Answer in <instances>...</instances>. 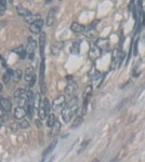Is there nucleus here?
Masks as SVG:
<instances>
[{
	"mask_svg": "<svg viewBox=\"0 0 145 162\" xmlns=\"http://www.w3.org/2000/svg\"><path fill=\"white\" fill-rule=\"evenodd\" d=\"M36 49H37V41L31 39V38H28V44H27L26 48V53L29 61H33L34 57H35Z\"/></svg>",
	"mask_w": 145,
	"mask_h": 162,
	"instance_id": "20e7f679",
	"label": "nucleus"
},
{
	"mask_svg": "<svg viewBox=\"0 0 145 162\" xmlns=\"http://www.w3.org/2000/svg\"><path fill=\"white\" fill-rule=\"evenodd\" d=\"M94 44L103 52V51L108 50V48H110V40H108L107 38H99V39L94 42Z\"/></svg>",
	"mask_w": 145,
	"mask_h": 162,
	"instance_id": "9b49d317",
	"label": "nucleus"
},
{
	"mask_svg": "<svg viewBox=\"0 0 145 162\" xmlns=\"http://www.w3.org/2000/svg\"><path fill=\"white\" fill-rule=\"evenodd\" d=\"M123 61V53L121 52L120 49H115L112 52V64H110V67L113 69L119 67L121 65Z\"/></svg>",
	"mask_w": 145,
	"mask_h": 162,
	"instance_id": "7ed1b4c3",
	"label": "nucleus"
},
{
	"mask_svg": "<svg viewBox=\"0 0 145 162\" xmlns=\"http://www.w3.org/2000/svg\"><path fill=\"white\" fill-rule=\"evenodd\" d=\"M56 144H57V142H56V140H54V142H52V143H51V144L49 145V146L47 147L46 149H44V153H42V157H44V158H46L48 155H50V153L52 152L53 150H54V148H55V146H56Z\"/></svg>",
	"mask_w": 145,
	"mask_h": 162,
	"instance_id": "412c9836",
	"label": "nucleus"
},
{
	"mask_svg": "<svg viewBox=\"0 0 145 162\" xmlns=\"http://www.w3.org/2000/svg\"><path fill=\"white\" fill-rule=\"evenodd\" d=\"M42 27H44V21L39 20V21H36V22H34L33 24L29 25V30H31L33 34H35V35H38V34H41Z\"/></svg>",
	"mask_w": 145,
	"mask_h": 162,
	"instance_id": "9d476101",
	"label": "nucleus"
},
{
	"mask_svg": "<svg viewBox=\"0 0 145 162\" xmlns=\"http://www.w3.org/2000/svg\"><path fill=\"white\" fill-rule=\"evenodd\" d=\"M102 54V51L95 46L94 43L91 44V48H90V51H89V59H91L92 62H95Z\"/></svg>",
	"mask_w": 145,
	"mask_h": 162,
	"instance_id": "1a4fd4ad",
	"label": "nucleus"
},
{
	"mask_svg": "<svg viewBox=\"0 0 145 162\" xmlns=\"http://www.w3.org/2000/svg\"><path fill=\"white\" fill-rule=\"evenodd\" d=\"M8 119V116H7V112L2 109V108L0 107V123L1 122H6Z\"/></svg>",
	"mask_w": 145,
	"mask_h": 162,
	"instance_id": "c756f323",
	"label": "nucleus"
},
{
	"mask_svg": "<svg viewBox=\"0 0 145 162\" xmlns=\"http://www.w3.org/2000/svg\"><path fill=\"white\" fill-rule=\"evenodd\" d=\"M84 122V115L79 114L75 119H74V122L72 124V129H77L79 125H81V123Z\"/></svg>",
	"mask_w": 145,
	"mask_h": 162,
	"instance_id": "aec40b11",
	"label": "nucleus"
},
{
	"mask_svg": "<svg viewBox=\"0 0 145 162\" xmlns=\"http://www.w3.org/2000/svg\"><path fill=\"white\" fill-rule=\"evenodd\" d=\"M0 127H1V123H0Z\"/></svg>",
	"mask_w": 145,
	"mask_h": 162,
	"instance_id": "a19ab883",
	"label": "nucleus"
},
{
	"mask_svg": "<svg viewBox=\"0 0 145 162\" xmlns=\"http://www.w3.org/2000/svg\"><path fill=\"white\" fill-rule=\"evenodd\" d=\"M64 104H66V97L64 96V95H60V96L55 97V99H53V103H52V105H51V108L56 111V110H60L62 107H63Z\"/></svg>",
	"mask_w": 145,
	"mask_h": 162,
	"instance_id": "6e6552de",
	"label": "nucleus"
},
{
	"mask_svg": "<svg viewBox=\"0 0 145 162\" xmlns=\"http://www.w3.org/2000/svg\"><path fill=\"white\" fill-rule=\"evenodd\" d=\"M26 110L24 109L23 107H16L15 109H14V117H15L16 119H19V120L22 121L23 119L25 118V116H26Z\"/></svg>",
	"mask_w": 145,
	"mask_h": 162,
	"instance_id": "f3484780",
	"label": "nucleus"
},
{
	"mask_svg": "<svg viewBox=\"0 0 145 162\" xmlns=\"http://www.w3.org/2000/svg\"><path fill=\"white\" fill-rule=\"evenodd\" d=\"M16 11H18V14L20 16H22V18H27V16H29L31 15V11L29 10H27L26 8H24V7H22V6H18L16 7Z\"/></svg>",
	"mask_w": 145,
	"mask_h": 162,
	"instance_id": "6ab92c4d",
	"label": "nucleus"
},
{
	"mask_svg": "<svg viewBox=\"0 0 145 162\" xmlns=\"http://www.w3.org/2000/svg\"><path fill=\"white\" fill-rule=\"evenodd\" d=\"M0 59H1V56H0Z\"/></svg>",
	"mask_w": 145,
	"mask_h": 162,
	"instance_id": "ea45409f",
	"label": "nucleus"
},
{
	"mask_svg": "<svg viewBox=\"0 0 145 162\" xmlns=\"http://www.w3.org/2000/svg\"><path fill=\"white\" fill-rule=\"evenodd\" d=\"M78 109V99L76 96L72 97L68 102H66L65 107L62 109V119L64 120V122H69L72 120V116L76 114Z\"/></svg>",
	"mask_w": 145,
	"mask_h": 162,
	"instance_id": "f257e3e1",
	"label": "nucleus"
},
{
	"mask_svg": "<svg viewBox=\"0 0 145 162\" xmlns=\"http://www.w3.org/2000/svg\"><path fill=\"white\" fill-rule=\"evenodd\" d=\"M13 52H15L16 54H18L19 56H20V59H24L25 57H26V55H27L26 50H25L24 47H23V46H21V47H19V48L14 49Z\"/></svg>",
	"mask_w": 145,
	"mask_h": 162,
	"instance_id": "5701e85b",
	"label": "nucleus"
},
{
	"mask_svg": "<svg viewBox=\"0 0 145 162\" xmlns=\"http://www.w3.org/2000/svg\"><path fill=\"white\" fill-rule=\"evenodd\" d=\"M36 124H37L38 128H41L42 127V124H41V122H40V120H36Z\"/></svg>",
	"mask_w": 145,
	"mask_h": 162,
	"instance_id": "c9c22d12",
	"label": "nucleus"
},
{
	"mask_svg": "<svg viewBox=\"0 0 145 162\" xmlns=\"http://www.w3.org/2000/svg\"><path fill=\"white\" fill-rule=\"evenodd\" d=\"M50 111H51V104L49 102V99H44V101L41 102L39 106V110H38V114H39V118L41 120H44V119L48 118V116L50 115Z\"/></svg>",
	"mask_w": 145,
	"mask_h": 162,
	"instance_id": "f03ea898",
	"label": "nucleus"
},
{
	"mask_svg": "<svg viewBox=\"0 0 145 162\" xmlns=\"http://www.w3.org/2000/svg\"><path fill=\"white\" fill-rule=\"evenodd\" d=\"M91 94H92V86H88L86 88L84 92V95H82V99H84V104H82V111L81 115H85L87 111V106H88V103L90 101Z\"/></svg>",
	"mask_w": 145,
	"mask_h": 162,
	"instance_id": "39448f33",
	"label": "nucleus"
},
{
	"mask_svg": "<svg viewBox=\"0 0 145 162\" xmlns=\"http://www.w3.org/2000/svg\"><path fill=\"white\" fill-rule=\"evenodd\" d=\"M12 78V75L11 74H9V72H5L3 74V76H2V81H3V83H9V81H10V79Z\"/></svg>",
	"mask_w": 145,
	"mask_h": 162,
	"instance_id": "2f4dec72",
	"label": "nucleus"
},
{
	"mask_svg": "<svg viewBox=\"0 0 145 162\" xmlns=\"http://www.w3.org/2000/svg\"><path fill=\"white\" fill-rule=\"evenodd\" d=\"M26 95V91L24 90V89H18V90L14 92V97L15 99H21V97H23V96H25Z\"/></svg>",
	"mask_w": 145,
	"mask_h": 162,
	"instance_id": "bb28decb",
	"label": "nucleus"
},
{
	"mask_svg": "<svg viewBox=\"0 0 145 162\" xmlns=\"http://www.w3.org/2000/svg\"><path fill=\"white\" fill-rule=\"evenodd\" d=\"M80 52V41L79 40H76V41L72 42V48H70V53L72 54H79Z\"/></svg>",
	"mask_w": 145,
	"mask_h": 162,
	"instance_id": "4be33fe9",
	"label": "nucleus"
},
{
	"mask_svg": "<svg viewBox=\"0 0 145 162\" xmlns=\"http://www.w3.org/2000/svg\"><path fill=\"white\" fill-rule=\"evenodd\" d=\"M0 107L2 108L6 112H9L12 108V103L8 99H0Z\"/></svg>",
	"mask_w": 145,
	"mask_h": 162,
	"instance_id": "a211bd4d",
	"label": "nucleus"
},
{
	"mask_svg": "<svg viewBox=\"0 0 145 162\" xmlns=\"http://www.w3.org/2000/svg\"><path fill=\"white\" fill-rule=\"evenodd\" d=\"M104 78H105V75L102 74L101 71H97L94 75H92L91 76V82H92L93 87L94 88H99L102 84V82H103Z\"/></svg>",
	"mask_w": 145,
	"mask_h": 162,
	"instance_id": "0eeeda50",
	"label": "nucleus"
},
{
	"mask_svg": "<svg viewBox=\"0 0 145 162\" xmlns=\"http://www.w3.org/2000/svg\"><path fill=\"white\" fill-rule=\"evenodd\" d=\"M89 143H90V140H85V142H84V143H82V144H81V146H80V148L78 149V153L82 152V151H84V149L86 148L87 146H88V144H89Z\"/></svg>",
	"mask_w": 145,
	"mask_h": 162,
	"instance_id": "f704fd0d",
	"label": "nucleus"
},
{
	"mask_svg": "<svg viewBox=\"0 0 145 162\" xmlns=\"http://www.w3.org/2000/svg\"><path fill=\"white\" fill-rule=\"evenodd\" d=\"M56 11L57 10L56 9H51L50 11L48 12V15H47V26H49V27H51L52 26L53 24H54V22H55V14H56Z\"/></svg>",
	"mask_w": 145,
	"mask_h": 162,
	"instance_id": "4468645a",
	"label": "nucleus"
},
{
	"mask_svg": "<svg viewBox=\"0 0 145 162\" xmlns=\"http://www.w3.org/2000/svg\"><path fill=\"white\" fill-rule=\"evenodd\" d=\"M60 129H61V123H60V121L56 119L54 125L52 127V135H56V134L59 133Z\"/></svg>",
	"mask_w": 145,
	"mask_h": 162,
	"instance_id": "cd10ccee",
	"label": "nucleus"
},
{
	"mask_svg": "<svg viewBox=\"0 0 145 162\" xmlns=\"http://www.w3.org/2000/svg\"><path fill=\"white\" fill-rule=\"evenodd\" d=\"M40 95L39 94H35L34 96V107L35 108H39L40 106Z\"/></svg>",
	"mask_w": 145,
	"mask_h": 162,
	"instance_id": "7c9ffc66",
	"label": "nucleus"
},
{
	"mask_svg": "<svg viewBox=\"0 0 145 162\" xmlns=\"http://www.w3.org/2000/svg\"><path fill=\"white\" fill-rule=\"evenodd\" d=\"M22 75H23V71L21 69H15L13 71V76H12V78H13V81L14 82H19V81L21 80V78H22Z\"/></svg>",
	"mask_w": 145,
	"mask_h": 162,
	"instance_id": "393cba45",
	"label": "nucleus"
},
{
	"mask_svg": "<svg viewBox=\"0 0 145 162\" xmlns=\"http://www.w3.org/2000/svg\"><path fill=\"white\" fill-rule=\"evenodd\" d=\"M115 160H116V159H114V160H112V161H110V162H115Z\"/></svg>",
	"mask_w": 145,
	"mask_h": 162,
	"instance_id": "58836bf2",
	"label": "nucleus"
},
{
	"mask_svg": "<svg viewBox=\"0 0 145 162\" xmlns=\"http://www.w3.org/2000/svg\"><path fill=\"white\" fill-rule=\"evenodd\" d=\"M55 121H56V117H55L54 115L50 114L48 116V118H47V125H48L49 128H52L53 125H54Z\"/></svg>",
	"mask_w": 145,
	"mask_h": 162,
	"instance_id": "a878e982",
	"label": "nucleus"
},
{
	"mask_svg": "<svg viewBox=\"0 0 145 162\" xmlns=\"http://www.w3.org/2000/svg\"><path fill=\"white\" fill-rule=\"evenodd\" d=\"M70 30H72V33H75V34H85L86 27H85L84 25L79 24V23L74 22L72 25H70Z\"/></svg>",
	"mask_w": 145,
	"mask_h": 162,
	"instance_id": "2eb2a0df",
	"label": "nucleus"
},
{
	"mask_svg": "<svg viewBox=\"0 0 145 162\" xmlns=\"http://www.w3.org/2000/svg\"><path fill=\"white\" fill-rule=\"evenodd\" d=\"M40 162H44V159H42V160H41V161H40Z\"/></svg>",
	"mask_w": 145,
	"mask_h": 162,
	"instance_id": "4c0bfd02",
	"label": "nucleus"
},
{
	"mask_svg": "<svg viewBox=\"0 0 145 162\" xmlns=\"http://www.w3.org/2000/svg\"><path fill=\"white\" fill-rule=\"evenodd\" d=\"M64 47V42L63 41H55L54 43L51 44V54L53 55V56H56V55L60 54V52L62 51V49H63Z\"/></svg>",
	"mask_w": 145,
	"mask_h": 162,
	"instance_id": "f8f14e48",
	"label": "nucleus"
},
{
	"mask_svg": "<svg viewBox=\"0 0 145 162\" xmlns=\"http://www.w3.org/2000/svg\"><path fill=\"white\" fill-rule=\"evenodd\" d=\"M46 41H47V36L44 33H41L39 36V39H38V43H39V48H40V54L41 57L44 59V46H46Z\"/></svg>",
	"mask_w": 145,
	"mask_h": 162,
	"instance_id": "dca6fc26",
	"label": "nucleus"
},
{
	"mask_svg": "<svg viewBox=\"0 0 145 162\" xmlns=\"http://www.w3.org/2000/svg\"><path fill=\"white\" fill-rule=\"evenodd\" d=\"M77 90H78V86L76 82H69V83L67 84V87L65 88V92L67 95H69V96H75V94L77 93Z\"/></svg>",
	"mask_w": 145,
	"mask_h": 162,
	"instance_id": "ddd939ff",
	"label": "nucleus"
},
{
	"mask_svg": "<svg viewBox=\"0 0 145 162\" xmlns=\"http://www.w3.org/2000/svg\"><path fill=\"white\" fill-rule=\"evenodd\" d=\"M24 20H25V22L29 23V24H33L34 22H36V21L41 20V18H40V14H31V15H29V16L25 18Z\"/></svg>",
	"mask_w": 145,
	"mask_h": 162,
	"instance_id": "b1692460",
	"label": "nucleus"
},
{
	"mask_svg": "<svg viewBox=\"0 0 145 162\" xmlns=\"http://www.w3.org/2000/svg\"><path fill=\"white\" fill-rule=\"evenodd\" d=\"M7 10V1L0 0V15H2Z\"/></svg>",
	"mask_w": 145,
	"mask_h": 162,
	"instance_id": "c85d7f7f",
	"label": "nucleus"
},
{
	"mask_svg": "<svg viewBox=\"0 0 145 162\" xmlns=\"http://www.w3.org/2000/svg\"><path fill=\"white\" fill-rule=\"evenodd\" d=\"M20 128L21 129H27V128H29V122L26 120V119H23V120L21 121Z\"/></svg>",
	"mask_w": 145,
	"mask_h": 162,
	"instance_id": "72a5a7b5",
	"label": "nucleus"
},
{
	"mask_svg": "<svg viewBox=\"0 0 145 162\" xmlns=\"http://www.w3.org/2000/svg\"><path fill=\"white\" fill-rule=\"evenodd\" d=\"M2 88H3V87H2V84L0 83V93H1V91H2Z\"/></svg>",
	"mask_w": 145,
	"mask_h": 162,
	"instance_id": "e433bc0d",
	"label": "nucleus"
},
{
	"mask_svg": "<svg viewBox=\"0 0 145 162\" xmlns=\"http://www.w3.org/2000/svg\"><path fill=\"white\" fill-rule=\"evenodd\" d=\"M26 103H27L26 95H25V96H23V97H21V99H19V102H18L19 107H23V108H24V106L26 105Z\"/></svg>",
	"mask_w": 145,
	"mask_h": 162,
	"instance_id": "473e14b6",
	"label": "nucleus"
},
{
	"mask_svg": "<svg viewBox=\"0 0 145 162\" xmlns=\"http://www.w3.org/2000/svg\"><path fill=\"white\" fill-rule=\"evenodd\" d=\"M24 79L28 83V87H34L36 82V76H35V71H34L33 67H28L26 70H25V75H24Z\"/></svg>",
	"mask_w": 145,
	"mask_h": 162,
	"instance_id": "423d86ee",
	"label": "nucleus"
}]
</instances>
